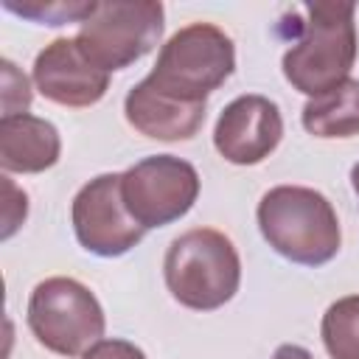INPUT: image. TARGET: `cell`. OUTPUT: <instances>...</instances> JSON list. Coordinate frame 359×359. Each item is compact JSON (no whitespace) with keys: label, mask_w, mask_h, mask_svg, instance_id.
I'll return each instance as SVG.
<instances>
[{"label":"cell","mask_w":359,"mask_h":359,"mask_svg":"<svg viewBox=\"0 0 359 359\" xmlns=\"http://www.w3.org/2000/svg\"><path fill=\"white\" fill-rule=\"evenodd\" d=\"M356 3L317 0L306 6V22L297 42L283 53L286 81L309 98L325 95L351 79L356 62Z\"/></svg>","instance_id":"6da1fadb"},{"label":"cell","mask_w":359,"mask_h":359,"mask_svg":"<svg viewBox=\"0 0 359 359\" xmlns=\"http://www.w3.org/2000/svg\"><path fill=\"white\" fill-rule=\"evenodd\" d=\"M255 216L264 241L292 264L323 266L342 247L337 210L314 188L275 185L261 196Z\"/></svg>","instance_id":"7a4b0ae2"},{"label":"cell","mask_w":359,"mask_h":359,"mask_svg":"<svg viewBox=\"0 0 359 359\" xmlns=\"http://www.w3.org/2000/svg\"><path fill=\"white\" fill-rule=\"evenodd\" d=\"M163 278L180 306L213 311L236 297L241 283V258L222 230L194 227L177 236L165 250Z\"/></svg>","instance_id":"3957f363"},{"label":"cell","mask_w":359,"mask_h":359,"mask_svg":"<svg viewBox=\"0 0 359 359\" xmlns=\"http://www.w3.org/2000/svg\"><path fill=\"white\" fill-rule=\"evenodd\" d=\"M233 39L213 22H191L171 34V39L160 48L146 81L174 98L205 104V98L219 90L233 76Z\"/></svg>","instance_id":"277c9868"},{"label":"cell","mask_w":359,"mask_h":359,"mask_svg":"<svg viewBox=\"0 0 359 359\" xmlns=\"http://www.w3.org/2000/svg\"><path fill=\"white\" fill-rule=\"evenodd\" d=\"M34 339L56 356H84L107 328L98 297L76 278L53 275L34 286L25 309Z\"/></svg>","instance_id":"5b68a950"},{"label":"cell","mask_w":359,"mask_h":359,"mask_svg":"<svg viewBox=\"0 0 359 359\" xmlns=\"http://www.w3.org/2000/svg\"><path fill=\"white\" fill-rule=\"evenodd\" d=\"M165 8L157 0H101L81 22L76 42L101 70H123L143 59L163 36Z\"/></svg>","instance_id":"8992f818"},{"label":"cell","mask_w":359,"mask_h":359,"mask_svg":"<svg viewBox=\"0 0 359 359\" xmlns=\"http://www.w3.org/2000/svg\"><path fill=\"white\" fill-rule=\"evenodd\" d=\"M126 210L143 230L182 219L199 196L196 168L174 154H151L121 174Z\"/></svg>","instance_id":"52a82bcc"},{"label":"cell","mask_w":359,"mask_h":359,"mask_svg":"<svg viewBox=\"0 0 359 359\" xmlns=\"http://www.w3.org/2000/svg\"><path fill=\"white\" fill-rule=\"evenodd\" d=\"M70 222L79 244L98 258L126 255L146 233L126 210L121 174H98L81 185L73 196Z\"/></svg>","instance_id":"ba28073f"},{"label":"cell","mask_w":359,"mask_h":359,"mask_svg":"<svg viewBox=\"0 0 359 359\" xmlns=\"http://www.w3.org/2000/svg\"><path fill=\"white\" fill-rule=\"evenodd\" d=\"M283 137V118L272 98L247 93L233 98L216 126L213 146L233 165H255L266 160Z\"/></svg>","instance_id":"9c48e42d"},{"label":"cell","mask_w":359,"mask_h":359,"mask_svg":"<svg viewBox=\"0 0 359 359\" xmlns=\"http://www.w3.org/2000/svg\"><path fill=\"white\" fill-rule=\"evenodd\" d=\"M34 87L59 107H93L109 90V73L93 65L76 36H59L34 59Z\"/></svg>","instance_id":"30bf717a"},{"label":"cell","mask_w":359,"mask_h":359,"mask_svg":"<svg viewBox=\"0 0 359 359\" xmlns=\"http://www.w3.org/2000/svg\"><path fill=\"white\" fill-rule=\"evenodd\" d=\"M208 104H194L157 90L151 81H137L123 98V115L129 126L151 140H191L205 123Z\"/></svg>","instance_id":"8fae6325"},{"label":"cell","mask_w":359,"mask_h":359,"mask_svg":"<svg viewBox=\"0 0 359 359\" xmlns=\"http://www.w3.org/2000/svg\"><path fill=\"white\" fill-rule=\"evenodd\" d=\"M59 129L39 115L0 118V165L6 174H42L59 163Z\"/></svg>","instance_id":"7c38bea8"},{"label":"cell","mask_w":359,"mask_h":359,"mask_svg":"<svg viewBox=\"0 0 359 359\" xmlns=\"http://www.w3.org/2000/svg\"><path fill=\"white\" fill-rule=\"evenodd\" d=\"M300 118L306 132L323 140L359 135V81L348 79L331 93L309 98Z\"/></svg>","instance_id":"4fadbf2b"},{"label":"cell","mask_w":359,"mask_h":359,"mask_svg":"<svg viewBox=\"0 0 359 359\" xmlns=\"http://www.w3.org/2000/svg\"><path fill=\"white\" fill-rule=\"evenodd\" d=\"M320 337L331 359H359V294L339 297L325 309Z\"/></svg>","instance_id":"5bb4252c"},{"label":"cell","mask_w":359,"mask_h":359,"mask_svg":"<svg viewBox=\"0 0 359 359\" xmlns=\"http://www.w3.org/2000/svg\"><path fill=\"white\" fill-rule=\"evenodd\" d=\"M98 0H3V8L39 22V25H65V22H84L93 17Z\"/></svg>","instance_id":"9a60e30c"},{"label":"cell","mask_w":359,"mask_h":359,"mask_svg":"<svg viewBox=\"0 0 359 359\" xmlns=\"http://www.w3.org/2000/svg\"><path fill=\"white\" fill-rule=\"evenodd\" d=\"M0 70H3V118L25 115L31 107V84H28L25 73L17 70V65L11 59H3Z\"/></svg>","instance_id":"2e32d148"},{"label":"cell","mask_w":359,"mask_h":359,"mask_svg":"<svg viewBox=\"0 0 359 359\" xmlns=\"http://www.w3.org/2000/svg\"><path fill=\"white\" fill-rule=\"evenodd\" d=\"M3 191H6V208H3V238H11V236L20 230V224L25 222V216H28V196H25V191H20V188L11 182V177H8V174L3 177Z\"/></svg>","instance_id":"e0dca14e"},{"label":"cell","mask_w":359,"mask_h":359,"mask_svg":"<svg viewBox=\"0 0 359 359\" xmlns=\"http://www.w3.org/2000/svg\"><path fill=\"white\" fill-rule=\"evenodd\" d=\"M81 359H146V353L129 339H98Z\"/></svg>","instance_id":"ac0fdd59"},{"label":"cell","mask_w":359,"mask_h":359,"mask_svg":"<svg viewBox=\"0 0 359 359\" xmlns=\"http://www.w3.org/2000/svg\"><path fill=\"white\" fill-rule=\"evenodd\" d=\"M272 359H314L303 345H292V342H286V345H278V351L272 353Z\"/></svg>","instance_id":"d6986e66"},{"label":"cell","mask_w":359,"mask_h":359,"mask_svg":"<svg viewBox=\"0 0 359 359\" xmlns=\"http://www.w3.org/2000/svg\"><path fill=\"white\" fill-rule=\"evenodd\" d=\"M351 185H353V191H356V196H359V163L351 168Z\"/></svg>","instance_id":"ffe728a7"}]
</instances>
